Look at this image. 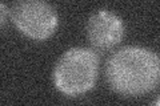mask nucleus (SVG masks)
<instances>
[{
	"label": "nucleus",
	"mask_w": 160,
	"mask_h": 106,
	"mask_svg": "<svg viewBox=\"0 0 160 106\" xmlns=\"http://www.w3.org/2000/svg\"><path fill=\"white\" fill-rule=\"evenodd\" d=\"M87 37L93 49L106 52L118 47L124 37V23L109 9H98L87 21Z\"/></svg>",
	"instance_id": "nucleus-4"
},
{
	"label": "nucleus",
	"mask_w": 160,
	"mask_h": 106,
	"mask_svg": "<svg viewBox=\"0 0 160 106\" xmlns=\"http://www.w3.org/2000/svg\"><path fill=\"white\" fill-rule=\"evenodd\" d=\"M11 16V9L6 3H0V28L8 23V19Z\"/></svg>",
	"instance_id": "nucleus-5"
},
{
	"label": "nucleus",
	"mask_w": 160,
	"mask_h": 106,
	"mask_svg": "<svg viewBox=\"0 0 160 106\" xmlns=\"http://www.w3.org/2000/svg\"><path fill=\"white\" fill-rule=\"evenodd\" d=\"M152 106H160V99H159V97L153 101V104H152Z\"/></svg>",
	"instance_id": "nucleus-6"
},
{
	"label": "nucleus",
	"mask_w": 160,
	"mask_h": 106,
	"mask_svg": "<svg viewBox=\"0 0 160 106\" xmlns=\"http://www.w3.org/2000/svg\"><path fill=\"white\" fill-rule=\"evenodd\" d=\"M11 19L23 35L33 40H46L59 24L58 12L43 0H20L11 8Z\"/></svg>",
	"instance_id": "nucleus-3"
},
{
	"label": "nucleus",
	"mask_w": 160,
	"mask_h": 106,
	"mask_svg": "<svg viewBox=\"0 0 160 106\" xmlns=\"http://www.w3.org/2000/svg\"><path fill=\"white\" fill-rule=\"evenodd\" d=\"M100 58L93 49L75 47L64 52L55 64L52 78L60 93L76 97L96 84Z\"/></svg>",
	"instance_id": "nucleus-2"
},
{
	"label": "nucleus",
	"mask_w": 160,
	"mask_h": 106,
	"mask_svg": "<svg viewBox=\"0 0 160 106\" xmlns=\"http://www.w3.org/2000/svg\"><path fill=\"white\" fill-rule=\"evenodd\" d=\"M106 80L112 90L126 97L152 92L160 81L158 53L138 45L118 49L107 60Z\"/></svg>",
	"instance_id": "nucleus-1"
}]
</instances>
